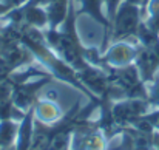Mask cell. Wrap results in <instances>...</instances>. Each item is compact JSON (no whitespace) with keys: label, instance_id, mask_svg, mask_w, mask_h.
I'll use <instances>...</instances> for the list:
<instances>
[{"label":"cell","instance_id":"6da1fadb","mask_svg":"<svg viewBox=\"0 0 159 150\" xmlns=\"http://www.w3.org/2000/svg\"><path fill=\"white\" fill-rule=\"evenodd\" d=\"M155 150H159V135L155 136Z\"/></svg>","mask_w":159,"mask_h":150}]
</instances>
